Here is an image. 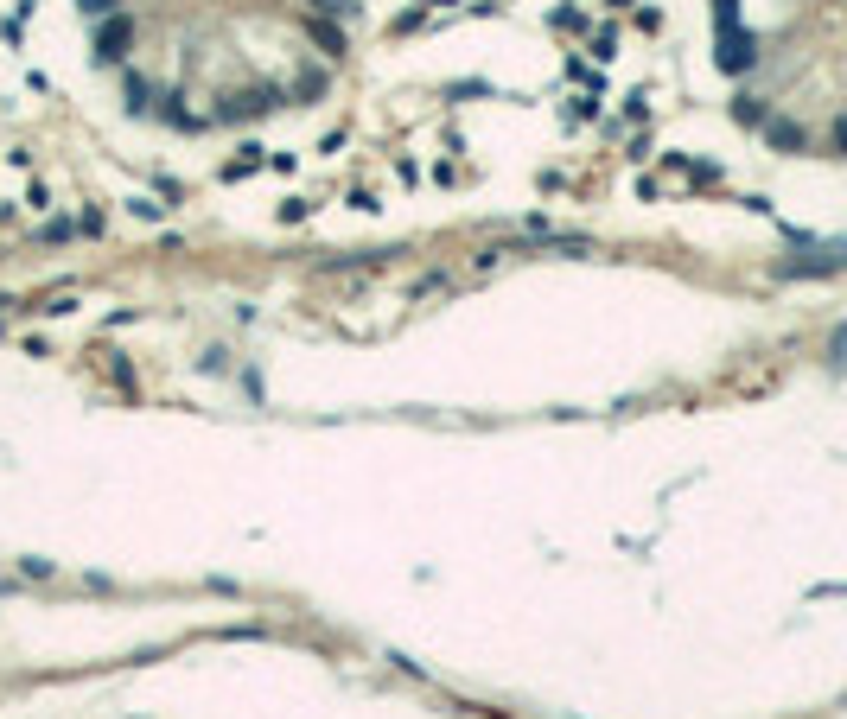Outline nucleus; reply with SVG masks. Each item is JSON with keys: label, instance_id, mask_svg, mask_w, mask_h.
Masks as SVG:
<instances>
[{"label": "nucleus", "instance_id": "f257e3e1", "mask_svg": "<svg viewBox=\"0 0 847 719\" xmlns=\"http://www.w3.org/2000/svg\"><path fill=\"white\" fill-rule=\"evenodd\" d=\"M128 39H134V26H128V20H115V13H109V20L96 26V58H102V64H115L121 51H128Z\"/></svg>", "mask_w": 847, "mask_h": 719}, {"label": "nucleus", "instance_id": "f03ea898", "mask_svg": "<svg viewBox=\"0 0 847 719\" xmlns=\"http://www.w3.org/2000/svg\"><path fill=\"white\" fill-rule=\"evenodd\" d=\"M720 64L726 70H746L752 64V39H746V32H733V26L720 32Z\"/></svg>", "mask_w": 847, "mask_h": 719}, {"label": "nucleus", "instance_id": "7ed1b4c3", "mask_svg": "<svg viewBox=\"0 0 847 719\" xmlns=\"http://www.w3.org/2000/svg\"><path fill=\"white\" fill-rule=\"evenodd\" d=\"M77 7L90 13V20H109V13H115V0H77Z\"/></svg>", "mask_w": 847, "mask_h": 719}, {"label": "nucleus", "instance_id": "20e7f679", "mask_svg": "<svg viewBox=\"0 0 847 719\" xmlns=\"http://www.w3.org/2000/svg\"><path fill=\"white\" fill-rule=\"evenodd\" d=\"M319 13H357V0H313Z\"/></svg>", "mask_w": 847, "mask_h": 719}]
</instances>
